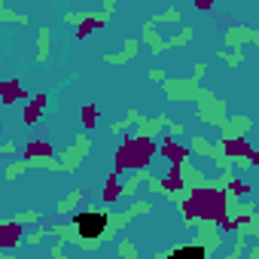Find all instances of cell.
<instances>
[{
	"mask_svg": "<svg viewBox=\"0 0 259 259\" xmlns=\"http://www.w3.org/2000/svg\"><path fill=\"white\" fill-rule=\"evenodd\" d=\"M73 226H76V232H79L82 241H95V238H101L104 229H107V213H101V210L76 213V217H73Z\"/></svg>",
	"mask_w": 259,
	"mask_h": 259,
	"instance_id": "1",
	"label": "cell"
},
{
	"mask_svg": "<svg viewBox=\"0 0 259 259\" xmlns=\"http://www.w3.org/2000/svg\"><path fill=\"white\" fill-rule=\"evenodd\" d=\"M168 259H204V247L192 244V247H177Z\"/></svg>",
	"mask_w": 259,
	"mask_h": 259,
	"instance_id": "2",
	"label": "cell"
}]
</instances>
